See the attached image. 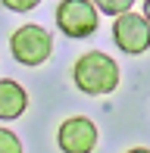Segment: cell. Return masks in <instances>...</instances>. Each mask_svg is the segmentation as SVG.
Listing matches in <instances>:
<instances>
[{
  "mask_svg": "<svg viewBox=\"0 0 150 153\" xmlns=\"http://www.w3.org/2000/svg\"><path fill=\"white\" fill-rule=\"evenodd\" d=\"M0 153H22V141H19L16 131L0 128Z\"/></svg>",
  "mask_w": 150,
  "mask_h": 153,
  "instance_id": "obj_8",
  "label": "cell"
},
{
  "mask_svg": "<svg viewBox=\"0 0 150 153\" xmlns=\"http://www.w3.org/2000/svg\"><path fill=\"white\" fill-rule=\"evenodd\" d=\"M53 19H56V28L72 41L91 38L100 25V13L91 0H59Z\"/></svg>",
  "mask_w": 150,
  "mask_h": 153,
  "instance_id": "obj_3",
  "label": "cell"
},
{
  "mask_svg": "<svg viewBox=\"0 0 150 153\" xmlns=\"http://www.w3.org/2000/svg\"><path fill=\"white\" fill-rule=\"evenodd\" d=\"M144 19L150 22V0H144Z\"/></svg>",
  "mask_w": 150,
  "mask_h": 153,
  "instance_id": "obj_11",
  "label": "cell"
},
{
  "mask_svg": "<svg viewBox=\"0 0 150 153\" xmlns=\"http://www.w3.org/2000/svg\"><path fill=\"white\" fill-rule=\"evenodd\" d=\"M0 3H3L10 13H31L41 0H0Z\"/></svg>",
  "mask_w": 150,
  "mask_h": 153,
  "instance_id": "obj_9",
  "label": "cell"
},
{
  "mask_svg": "<svg viewBox=\"0 0 150 153\" xmlns=\"http://www.w3.org/2000/svg\"><path fill=\"white\" fill-rule=\"evenodd\" d=\"M91 3L97 6V13H103V16H119V13L131 10L134 0H91Z\"/></svg>",
  "mask_w": 150,
  "mask_h": 153,
  "instance_id": "obj_7",
  "label": "cell"
},
{
  "mask_svg": "<svg viewBox=\"0 0 150 153\" xmlns=\"http://www.w3.org/2000/svg\"><path fill=\"white\" fill-rule=\"evenodd\" d=\"M72 81L85 97H106L119 88V62L110 53L88 50L75 59L72 66Z\"/></svg>",
  "mask_w": 150,
  "mask_h": 153,
  "instance_id": "obj_1",
  "label": "cell"
},
{
  "mask_svg": "<svg viewBox=\"0 0 150 153\" xmlns=\"http://www.w3.org/2000/svg\"><path fill=\"white\" fill-rule=\"evenodd\" d=\"M125 153H150V147H131V150H125Z\"/></svg>",
  "mask_w": 150,
  "mask_h": 153,
  "instance_id": "obj_10",
  "label": "cell"
},
{
  "mask_svg": "<svg viewBox=\"0 0 150 153\" xmlns=\"http://www.w3.org/2000/svg\"><path fill=\"white\" fill-rule=\"evenodd\" d=\"M100 131L88 116H69L56 131V147L63 153H94Z\"/></svg>",
  "mask_w": 150,
  "mask_h": 153,
  "instance_id": "obj_5",
  "label": "cell"
},
{
  "mask_svg": "<svg viewBox=\"0 0 150 153\" xmlns=\"http://www.w3.org/2000/svg\"><path fill=\"white\" fill-rule=\"evenodd\" d=\"M28 109V91L13 78H0V122H13Z\"/></svg>",
  "mask_w": 150,
  "mask_h": 153,
  "instance_id": "obj_6",
  "label": "cell"
},
{
  "mask_svg": "<svg viewBox=\"0 0 150 153\" xmlns=\"http://www.w3.org/2000/svg\"><path fill=\"white\" fill-rule=\"evenodd\" d=\"M113 41L122 53L128 56H138V53L150 50V22L138 13H119L113 22Z\"/></svg>",
  "mask_w": 150,
  "mask_h": 153,
  "instance_id": "obj_4",
  "label": "cell"
},
{
  "mask_svg": "<svg viewBox=\"0 0 150 153\" xmlns=\"http://www.w3.org/2000/svg\"><path fill=\"white\" fill-rule=\"evenodd\" d=\"M10 53L16 62H22V66H44L47 59H50L53 53V34L44 28V25H22V28H16L10 34Z\"/></svg>",
  "mask_w": 150,
  "mask_h": 153,
  "instance_id": "obj_2",
  "label": "cell"
}]
</instances>
